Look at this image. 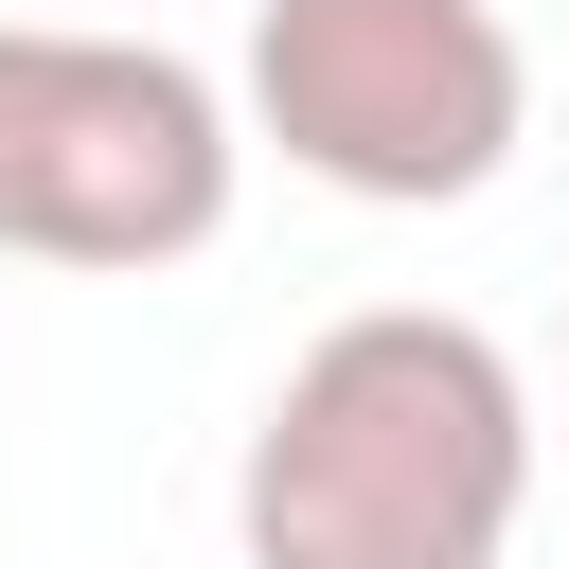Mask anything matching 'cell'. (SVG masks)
<instances>
[{"mask_svg": "<svg viewBox=\"0 0 569 569\" xmlns=\"http://www.w3.org/2000/svg\"><path fill=\"white\" fill-rule=\"evenodd\" d=\"M516 516H533V373L462 302L320 320L231 462L249 569H516Z\"/></svg>", "mask_w": 569, "mask_h": 569, "instance_id": "cell-1", "label": "cell"}, {"mask_svg": "<svg viewBox=\"0 0 569 569\" xmlns=\"http://www.w3.org/2000/svg\"><path fill=\"white\" fill-rule=\"evenodd\" d=\"M249 196V107L178 36L0 18V267H196Z\"/></svg>", "mask_w": 569, "mask_h": 569, "instance_id": "cell-2", "label": "cell"}, {"mask_svg": "<svg viewBox=\"0 0 569 569\" xmlns=\"http://www.w3.org/2000/svg\"><path fill=\"white\" fill-rule=\"evenodd\" d=\"M231 107L356 213H462L533 142V53L498 0H249Z\"/></svg>", "mask_w": 569, "mask_h": 569, "instance_id": "cell-3", "label": "cell"}]
</instances>
